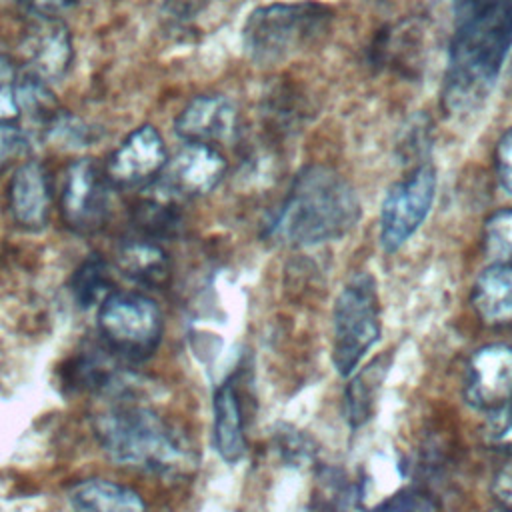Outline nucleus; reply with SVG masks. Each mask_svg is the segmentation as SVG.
<instances>
[{
	"mask_svg": "<svg viewBox=\"0 0 512 512\" xmlns=\"http://www.w3.org/2000/svg\"><path fill=\"white\" fill-rule=\"evenodd\" d=\"M18 70L14 62L0 54V122H12L20 116L16 86H18Z\"/></svg>",
	"mask_w": 512,
	"mask_h": 512,
	"instance_id": "5701e85b",
	"label": "nucleus"
},
{
	"mask_svg": "<svg viewBox=\"0 0 512 512\" xmlns=\"http://www.w3.org/2000/svg\"><path fill=\"white\" fill-rule=\"evenodd\" d=\"M94 434L104 454L128 468L156 474H180L194 466L186 438L154 410L118 402L94 420Z\"/></svg>",
	"mask_w": 512,
	"mask_h": 512,
	"instance_id": "7ed1b4c3",
	"label": "nucleus"
},
{
	"mask_svg": "<svg viewBox=\"0 0 512 512\" xmlns=\"http://www.w3.org/2000/svg\"><path fill=\"white\" fill-rule=\"evenodd\" d=\"M24 10L34 18H58L78 0H20Z\"/></svg>",
	"mask_w": 512,
	"mask_h": 512,
	"instance_id": "bb28decb",
	"label": "nucleus"
},
{
	"mask_svg": "<svg viewBox=\"0 0 512 512\" xmlns=\"http://www.w3.org/2000/svg\"><path fill=\"white\" fill-rule=\"evenodd\" d=\"M72 512H148L142 496L114 480L88 478L68 492Z\"/></svg>",
	"mask_w": 512,
	"mask_h": 512,
	"instance_id": "dca6fc26",
	"label": "nucleus"
},
{
	"mask_svg": "<svg viewBox=\"0 0 512 512\" xmlns=\"http://www.w3.org/2000/svg\"><path fill=\"white\" fill-rule=\"evenodd\" d=\"M96 326L104 350L130 362L150 358L162 340V312L142 292H110L98 306Z\"/></svg>",
	"mask_w": 512,
	"mask_h": 512,
	"instance_id": "39448f33",
	"label": "nucleus"
},
{
	"mask_svg": "<svg viewBox=\"0 0 512 512\" xmlns=\"http://www.w3.org/2000/svg\"><path fill=\"white\" fill-rule=\"evenodd\" d=\"M200 6H202V0H166L164 16L172 22H184L188 18H194Z\"/></svg>",
	"mask_w": 512,
	"mask_h": 512,
	"instance_id": "cd10ccee",
	"label": "nucleus"
},
{
	"mask_svg": "<svg viewBox=\"0 0 512 512\" xmlns=\"http://www.w3.org/2000/svg\"><path fill=\"white\" fill-rule=\"evenodd\" d=\"M436 196V172L430 164L416 166L392 184L380 210V244L392 254L400 250L426 220Z\"/></svg>",
	"mask_w": 512,
	"mask_h": 512,
	"instance_id": "0eeeda50",
	"label": "nucleus"
},
{
	"mask_svg": "<svg viewBox=\"0 0 512 512\" xmlns=\"http://www.w3.org/2000/svg\"><path fill=\"white\" fill-rule=\"evenodd\" d=\"M380 336L376 280L360 272L348 280L334 304L332 362L340 376H350Z\"/></svg>",
	"mask_w": 512,
	"mask_h": 512,
	"instance_id": "423d86ee",
	"label": "nucleus"
},
{
	"mask_svg": "<svg viewBox=\"0 0 512 512\" xmlns=\"http://www.w3.org/2000/svg\"><path fill=\"white\" fill-rule=\"evenodd\" d=\"M492 494L498 508L512 512V460L502 464L492 480Z\"/></svg>",
	"mask_w": 512,
	"mask_h": 512,
	"instance_id": "a878e982",
	"label": "nucleus"
},
{
	"mask_svg": "<svg viewBox=\"0 0 512 512\" xmlns=\"http://www.w3.org/2000/svg\"><path fill=\"white\" fill-rule=\"evenodd\" d=\"M30 136L12 122H0V172L12 162L28 156Z\"/></svg>",
	"mask_w": 512,
	"mask_h": 512,
	"instance_id": "b1692460",
	"label": "nucleus"
},
{
	"mask_svg": "<svg viewBox=\"0 0 512 512\" xmlns=\"http://www.w3.org/2000/svg\"><path fill=\"white\" fill-rule=\"evenodd\" d=\"M108 178L88 158L74 160L64 176L62 218L76 232L98 230L108 216Z\"/></svg>",
	"mask_w": 512,
	"mask_h": 512,
	"instance_id": "6e6552de",
	"label": "nucleus"
},
{
	"mask_svg": "<svg viewBox=\"0 0 512 512\" xmlns=\"http://www.w3.org/2000/svg\"><path fill=\"white\" fill-rule=\"evenodd\" d=\"M238 126L236 106L218 94L192 98L174 122L176 134L186 144L214 146L234 136Z\"/></svg>",
	"mask_w": 512,
	"mask_h": 512,
	"instance_id": "ddd939ff",
	"label": "nucleus"
},
{
	"mask_svg": "<svg viewBox=\"0 0 512 512\" xmlns=\"http://www.w3.org/2000/svg\"><path fill=\"white\" fill-rule=\"evenodd\" d=\"M390 358L380 356L374 362H370L366 368H362L346 386V418L352 428H358L366 424L374 410L376 392L388 372Z\"/></svg>",
	"mask_w": 512,
	"mask_h": 512,
	"instance_id": "6ab92c4d",
	"label": "nucleus"
},
{
	"mask_svg": "<svg viewBox=\"0 0 512 512\" xmlns=\"http://www.w3.org/2000/svg\"><path fill=\"white\" fill-rule=\"evenodd\" d=\"M226 172L224 156L206 144H184L166 160L158 180L166 198H196L212 192Z\"/></svg>",
	"mask_w": 512,
	"mask_h": 512,
	"instance_id": "1a4fd4ad",
	"label": "nucleus"
},
{
	"mask_svg": "<svg viewBox=\"0 0 512 512\" xmlns=\"http://www.w3.org/2000/svg\"><path fill=\"white\" fill-rule=\"evenodd\" d=\"M26 74L50 84L60 80L72 64V38L58 18H34L24 44Z\"/></svg>",
	"mask_w": 512,
	"mask_h": 512,
	"instance_id": "f8f14e48",
	"label": "nucleus"
},
{
	"mask_svg": "<svg viewBox=\"0 0 512 512\" xmlns=\"http://www.w3.org/2000/svg\"><path fill=\"white\" fill-rule=\"evenodd\" d=\"M490 512H506V510H502V508H494V510H490Z\"/></svg>",
	"mask_w": 512,
	"mask_h": 512,
	"instance_id": "c85d7f7f",
	"label": "nucleus"
},
{
	"mask_svg": "<svg viewBox=\"0 0 512 512\" xmlns=\"http://www.w3.org/2000/svg\"><path fill=\"white\" fill-rule=\"evenodd\" d=\"M452 12L442 102L462 114L486 100L502 70L512 46V0H452Z\"/></svg>",
	"mask_w": 512,
	"mask_h": 512,
	"instance_id": "f257e3e1",
	"label": "nucleus"
},
{
	"mask_svg": "<svg viewBox=\"0 0 512 512\" xmlns=\"http://www.w3.org/2000/svg\"><path fill=\"white\" fill-rule=\"evenodd\" d=\"M362 206L352 184L328 166L302 168L266 234L286 246H314L346 236L360 220Z\"/></svg>",
	"mask_w": 512,
	"mask_h": 512,
	"instance_id": "f03ea898",
	"label": "nucleus"
},
{
	"mask_svg": "<svg viewBox=\"0 0 512 512\" xmlns=\"http://www.w3.org/2000/svg\"><path fill=\"white\" fill-rule=\"evenodd\" d=\"M484 250L492 264L512 262V208L500 210L486 220Z\"/></svg>",
	"mask_w": 512,
	"mask_h": 512,
	"instance_id": "4be33fe9",
	"label": "nucleus"
},
{
	"mask_svg": "<svg viewBox=\"0 0 512 512\" xmlns=\"http://www.w3.org/2000/svg\"><path fill=\"white\" fill-rule=\"evenodd\" d=\"M116 264L126 278L142 286H160L170 274L168 256L152 238H130L122 242Z\"/></svg>",
	"mask_w": 512,
	"mask_h": 512,
	"instance_id": "a211bd4d",
	"label": "nucleus"
},
{
	"mask_svg": "<svg viewBox=\"0 0 512 512\" xmlns=\"http://www.w3.org/2000/svg\"><path fill=\"white\" fill-rule=\"evenodd\" d=\"M332 22L330 8L300 0L256 8L242 30L248 56L262 64L286 60L320 42Z\"/></svg>",
	"mask_w": 512,
	"mask_h": 512,
	"instance_id": "20e7f679",
	"label": "nucleus"
},
{
	"mask_svg": "<svg viewBox=\"0 0 512 512\" xmlns=\"http://www.w3.org/2000/svg\"><path fill=\"white\" fill-rule=\"evenodd\" d=\"M10 212L14 220L28 228H44L50 212V178L40 162L28 160L20 164L8 188Z\"/></svg>",
	"mask_w": 512,
	"mask_h": 512,
	"instance_id": "4468645a",
	"label": "nucleus"
},
{
	"mask_svg": "<svg viewBox=\"0 0 512 512\" xmlns=\"http://www.w3.org/2000/svg\"><path fill=\"white\" fill-rule=\"evenodd\" d=\"M110 284V270L100 254H90L72 276V292L82 308L100 306V302L112 292Z\"/></svg>",
	"mask_w": 512,
	"mask_h": 512,
	"instance_id": "412c9836",
	"label": "nucleus"
},
{
	"mask_svg": "<svg viewBox=\"0 0 512 512\" xmlns=\"http://www.w3.org/2000/svg\"><path fill=\"white\" fill-rule=\"evenodd\" d=\"M168 160L160 132L144 124L130 132L112 152L106 178L118 188H136L154 182Z\"/></svg>",
	"mask_w": 512,
	"mask_h": 512,
	"instance_id": "9d476101",
	"label": "nucleus"
},
{
	"mask_svg": "<svg viewBox=\"0 0 512 512\" xmlns=\"http://www.w3.org/2000/svg\"><path fill=\"white\" fill-rule=\"evenodd\" d=\"M494 162H496V174L502 188L512 194V128H508L500 136L494 152Z\"/></svg>",
	"mask_w": 512,
	"mask_h": 512,
	"instance_id": "393cba45",
	"label": "nucleus"
},
{
	"mask_svg": "<svg viewBox=\"0 0 512 512\" xmlns=\"http://www.w3.org/2000/svg\"><path fill=\"white\" fill-rule=\"evenodd\" d=\"M16 98L20 114H24L30 122L40 124L44 128H50V124L62 114L58 100L50 92L48 84L26 72L18 76Z\"/></svg>",
	"mask_w": 512,
	"mask_h": 512,
	"instance_id": "aec40b11",
	"label": "nucleus"
},
{
	"mask_svg": "<svg viewBox=\"0 0 512 512\" xmlns=\"http://www.w3.org/2000/svg\"><path fill=\"white\" fill-rule=\"evenodd\" d=\"M472 306L488 326L512 324V262L490 264L474 282Z\"/></svg>",
	"mask_w": 512,
	"mask_h": 512,
	"instance_id": "2eb2a0df",
	"label": "nucleus"
},
{
	"mask_svg": "<svg viewBox=\"0 0 512 512\" xmlns=\"http://www.w3.org/2000/svg\"><path fill=\"white\" fill-rule=\"evenodd\" d=\"M214 412V446L220 458L228 464H236L246 450L244 420L240 398L232 380L218 386L212 400Z\"/></svg>",
	"mask_w": 512,
	"mask_h": 512,
	"instance_id": "f3484780",
	"label": "nucleus"
},
{
	"mask_svg": "<svg viewBox=\"0 0 512 512\" xmlns=\"http://www.w3.org/2000/svg\"><path fill=\"white\" fill-rule=\"evenodd\" d=\"M464 394L474 408L484 412L512 404V346L478 348L468 360Z\"/></svg>",
	"mask_w": 512,
	"mask_h": 512,
	"instance_id": "9b49d317",
	"label": "nucleus"
}]
</instances>
